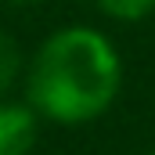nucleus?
Here are the masks:
<instances>
[{
    "label": "nucleus",
    "instance_id": "3",
    "mask_svg": "<svg viewBox=\"0 0 155 155\" xmlns=\"http://www.w3.org/2000/svg\"><path fill=\"white\" fill-rule=\"evenodd\" d=\"M97 11L112 22H123V25H134V22H144L155 11V0H94Z\"/></svg>",
    "mask_w": 155,
    "mask_h": 155
},
{
    "label": "nucleus",
    "instance_id": "5",
    "mask_svg": "<svg viewBox=\"0 0 155 155\" xmlns=\"http://www.w3.org/2000/svg\"><path fill=\"white\" fill-rule=\"evenodd\" d=\"M7 4H36V0H7Z\"/></svg>",
    "mask_w": 155,
    "mask_h": 155
},
{
    "label": "nucleus",
    "instance_id": "1",
    "mask_svg": "<svg viewBox=\"0 0 155 155\" xmlns=\"http://www.w3.org/2000/svg\"><path fill=\"white\" fill-rule=\"evenodd\" d=\"M123 58L94 25H65L43 40L25 72V101L40 119L83 126L119 101Z\"/></svg>",
    "mask_w": 155,
    "mask_h": 155
},
{
    "label": "nucleus",
    "instance_id": "2",
    "mask_svg": "<svg viewBox=\"0 0 155 155\" xmlns=\"http://www.w3.org/2000/svg\"><path fill=\"white\" fill-rule=\"evenodd\" d=\"M40 137V116L29 101H0V155H29Z\"/></svg>",
    "mask_w": 155,
    "mask_h": 155
},
{
    "label": "nucleus",
    "instance_id": "6",
    "mask_svg": "<svg viewBox=\"0 0 155 155\" xmlns=\"http://www.w3.org/2000/svg\"><path fill=\"white\" fill-rule=\"evenodd\" d=\"M148 155H155V148H152V152H148Z\"/></svg>",
    "mask_w": 155,
    "mask_h": 155
},
{
    "label": "nucleus",
    "instance_id": "4",
    "mask_svg": "<svg viewBox=\"0 0 155 155\" xmlns=\"http://www.w3.org/2000/svg\"><path fill=\"white\" fill-rule=\"evenodd\" d=\"M18 72H22V51L7 33H0V94L18 79Z\"/></svg>",
    "mask_w": 155,
    "mask_h": 155
}]
</instances>
